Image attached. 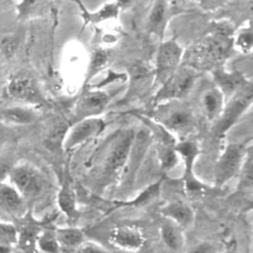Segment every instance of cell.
I'll list each match as a JSON object with an SVG mask.
<instances>
[{
    "mask_svg": "<svg viewBox=\"0 0 253 253\" xmlns=\"http://www.w3.org/2000/svg\"><path fill=\"white\" fill-rule=\"evenodd\" d=\"M164 181V176L157 181L146 186L140 193H138L133 199L128 201H114V208H142L149 204H152L161 194V188Z\"/></svg>",
    "mask_w": 253,
    "mask_h": 253,
    "instance_id": "obj_22",
    "label": "cell"
},
{
    "mask_svg": "<svg viewBox=\"0 0 253 253\" xmlns=\"http://www.w3.org/2000/svg\"><path fill=\"white\" fill-rule=\"evenodd\" d=\"M126 80H128L127 91L123 100L131 101L144 95L154 84V72L145 63L133 62L126 70Z\"/></svg>",
    "mask_w": 253,
    "mask_h": 253,
    "instance_id": "obj_13",
    "label": "cell"
},
{
    "mask_svg": "<svg viewBox=\"0 0 253 253\" xmlns=\"http://www.w3.org/2000/svg\"><path fill=\"white\" fill-rule=\"evenodd\" d=\"M16 243V227L11 224H0V245Z\"/></svg>",
    "mask_w": 253,
    "mask_h": 253,
    "instance_id": "obj_35",
    "label": "cell"
},
{
    "mask_svg": "<svg viewBox=\"0 0 253 253\" xmlns=\"http://www.w3.org/2000/svg\"><path fill=\"white\" fill-rule=\"evenodd\" d=\"M9 183L20 193L25 201L41 197L46 189V179L41 170L34 164L22 161L11 166Z\"/></svg>",
    "mask_w": 253,
    "mask_h": 253,
    "instance_id": "obj_2",
    "label": "cell"
},
{
    "mask_svg": "<svg viewBox=\"0 0 253 253\" xmlns=\"http://www.w3.org/2000/svg\"><path fill=\"white\" fill-rule=\"evenodd\" d=\"M251 150L246 142H230L218 156L213 167V181L216 188H221L236 177Z\"/></svg>",
    "mask_w": 253,
    "mask_h": 253,
    "instance_id": "obj_3",
    "label": "cell"
},
{
    "mask_svg": "<svg viewBox=\"0 0 253 253\" xmlns=\"http://www.w3.org/2000/svg\"><path fill=\"white\" fill-rule=\"evenodd\" d=\"M111 100V93L101 89L86 90L75 104L71 124L83 119L99 117L108 108Z\"/></svg>",
    "mask_w": 253,
    "mask_h": 253,
    "instance_id": "obj_12",
    "label": "cell"
},
{
    "mask_svg": "<svg viewBox=\"0 0 253 253\" xmlns=\"http://www.w3.org/2000/svg\"><path fill=\"white\" fill-rule=\"evenodd\" d=\"M57 241L62 251H75L86 239L84 231L77 226L68 225L54 228Z\"/></svg>",
    "mask_w": 253,
    "mask_h": 253,
    "instance_id": "obj_24",
    "label": "cell"
},
{
    "mask_svg": "<svg viewBox=\"0 0 253 253\" xmlns=\"http://www.w3.org/2000/svg\"><path fill=\"white\" fill-rule=\"evenodd\" d=\"M182 58L183 48L175 40L162 42L155 57L154 84L162 85L180 67Z\"/></svg>",
    "mask_w": 253,
    "mask_h": 253,
    "instance_id": "obj_8",
    "label": "cell"
},
{
    "mask_svg": "<svg viewBox=\"0 0 253 253\" xmlns=\"http://www.w3.org/2000/svg\"><path fill=\"white\" fill-rule=\"evenodd\" d=\"M253 98L252 83H247L238 90L225 103L219 118L214 122V135L216 137L223 136L244 115L251 106Z\"/></svg>",
    "mask_w": 253,
    "mask_h": 253,
    "instance_id": "obj_7",
    "label": "cell"
},
{
    "mask_svg": "<svg viewBox=\"0 0 253 253\" xmlns=\"http://www.w3.org/2000/svg\"><path fill=\"white\" fill-rule=\"evenodd\" d=\"M170 137H164L157 145V157L160 167L165 174L174 169L179 161V155L175 150L176 142H173Z\"/></svg>",
    "mask_w": 253,
    "mask_h": 253,
    "instance_id": "obj_25",
    "label": "cell"
},
{
    "mask_svg": "<svg viewBox=\"0 0 253 253\" xmlns=\"http://www.w3.org/2000/svg\"><path fill=\"white\" fill-rule=\"evenodd\" d=\"M199 77V71L187 66H180L156 92L153 98L155 106L181 100L187 97L193 90Z\"/></svg>",
    "mask_w": 253,
    "mask_h": 253,
    "instance_id": "obj_4",
    "label": "cell"
},
{
    "mask_svg": "<svg viewBox=\"0 0 253 253\" xmlns=\"http://www.w3.org/2000/svg\"><path fill=\"white\" fill-rule=\"evenodd\" d=\"M109 242L121 251L131 253L143 247L145 236L139 227L130 224H123L115 226L110 231Z\"/></svg>",
    "mask_w": 253,
    "mask_h": 253,
    "instance_id": "obj_14",
    "label": "cell"
},
{
    "mask_svg": "<svg viewBox=\"0 0 253 253\" xmlns=\"http://www.w3.org/2000/svg\"><path fill=\"white\" fill-rule=\"evenodd\" d=\"M18 43H19V41L15 37H9V38L3 39L2 44H1V49L3 54L6 57L13 56L16 49L18 48Z\"/></svg>",
    "mask_w": 253,
    "mask_h": 253,
    "instance_id": "obj_37",
    "label": "cell"
},
{
    "mask_svg": "<svg viewBox=\"0 0 253 253\" xmlns=\"http://www.w3.org/2000/svg\"><path fill=\"white\" fill-rule=\"evenodd\" d=\"M36 249H39L42 253H61L54 228L42 227L37 239Z\"/></svg>",
    "mask_w": 253,
    "mask_h": 253,
    "instance_id": "obj_29",
    "label": "cell"
},
{
    "mask_svg": "<svg viewBox=\"0 0 253 253\" xmlns=\"http://www.w3.org/2000/svg\"><path fill=\"white\" fill-rule=\"evenodd\" d=\"M109 61V54L105 49H95L92 51L86 69L84 84L89 83L99 72H101Z\"/></svg>",
    "mask_w": 253,
    "mask_h": 253,
    "instance_id": "obj_28",
    "label": "cell"
},
{
    "mask_svg": "<svg viewBox=\"0 0 253 253\" xmlns=\"http://www.w3.org/2000/svg\"><path fill=\"white\" fill-rule=\"evenodd\" d=\"M185 253H220L218 246L210 240L200 241Z\"/></svg>",
    "mask_w": 253,
    "mask_h": 253,
    "instance_id": "obj_36",
    "label": "cell"
},
{
    "mask_svg": "<svg viewBox=\"0 0 253 253\" xmlns=\"http://www.w3.org/2000/svg\"><path fill=\"white\" fill-rule=\"evenodd\" d=\"M26 201L10 184L0 182V210L6 214L22 217L26 213Z\"/></svg>",
    "mask_w": 253,
    "mask_h": 253,
    "instance_id": "obj_17",
    "label": "cell"
},
{
    "mask_svg": "<svg viewBox=\"0 0 253 253\" xmlns=\"http://www.w3.org/2000/svg\"><path fill=\"white\" fill-rule=\"evenodd\" d=\"M175 150L184 163V172L181 178L184 191L190 197L203 196L207 191V186L195 173V163L201 153L199 145L193 140L184 138L175 143Z\"/></svg>",
    "mask_w": 253,
    "mask_h": 253,
    "instance_id": "obj_5",
    "label": "cell"
},
{
    "mask_svg": "<svg viewBox=\"0 0 253 253\" xmlns=\"http://www.w3.org/2000/svg\"><path fill=\"white\" fill-rule=\"evenodd\" d=\"M200 102L204 116L208 121L214 123L223 110L225 97L216 86L210 87L203 92Z\"/></svg>",
    "mask_w": 253,
    "mask_h": 253,
    "instance_id": "obj_20",
    "label": "cell"
},
{
    "mask_svg": "<svg viewBox=\"0 0 253 253\" xmlns=\"http://www.w3.org/2000/svg\"><path fill=\"white\" fill-rule=\"evenodd\" d=\"M72 253H112L108 248L102 244L90 240H85L75 251Z\"/></svg>",
    "mask_w": 253,
    "mask_h": 253,
    "instance_id": "obj_34",
    "label": "cell"
},
{
    "mask_svg": "<svg viewBox=\"0 0 253 253\" xmlns=\"http://www.w3.org/2000/svg\"><path fill=\"white\" fill-rule=\"evenodd\" d=\"M159 233L163 244L170 251L180 253L184 250L186 245L185 230L175 222L163 217L160 223Z\"/></svg>",
    "mask_w": 253,
    "mask_h": 253,
    "instance_id": "obj_19",
    "label": "cell"
},
{
    "mask_svg": "<svg viewBox=\"0 0 253 253\" xmlns=\"http://www.w3.org/2000/svg\"><path fill=\"white\" fill-rule=\"evenodd\" d=\"M57 207L69 220L75 221L79 217V211L77 207V197L72 184V181L68 175H65L61 186L56 196Z\"/></svg>",
    "mask_w": 253,
    "mask_h": 253,
    "instance_id": "obj_18",
    "label": "cell"
},
{
    "mask_svg": "<svg viewBox=\"0 0 253 253\" xmlns=\"http://www.w3.org/2000/svg\"><path fill=\"white\" fill-rule=\"evenodd\" d=\"M70 124L65 121L55 122L44 137L43 144L51 152H58L63 150V142Z\"/></svg>",
    "mask_w": 253,
    "mask_h": 253,
    "instance_id": "obj_26",
    "label": "cell"
},
{
    "mask_svg": "<svg viewBox=\"0 0 253 253\" xmlns=\"http://www.w3.org/2000/svg\"><path fill=\"white\" fill-rule=\"evenodd\" d=\"M115 3L119 6L120 9H126L132 5L133 0H115Z\"/></svg>",
    "mask_w": 253,
    "mask_h": 253,
    "instance_id": "obj_39",
    "label": "cell"
},
{
    "mask_svg": "<svg viewBox=\"0 0 253 253\" xmlns=\"http://www.w3.org/2000/svg\"><path fill=\"white\" fill-rule=\"evenodd\" d=\"M7 98L31 105L44 104V98L35 79L28 73L18 72L11 76L5 87Z\"/></svg>",
    "mask_w": 253,
    "mask_h": 253,
    "instance_id": "obj_10",
    "label": "cell"
},
{
    "mask_svg": "<svg viewBox=\"0 0 253 253\" xmlns=\"http://www.w3.org/2000/svg\"><path fill=\"white\" fill-rule=\"evenodd\" d=\"M135 132L132 128L122 131L110 146L103 161V171L108 176L120 173L126 166L134 142Z\"/></svg>",
    "mask_w": 253,
    "mask_h": 253,
    "instance_id": "obj_9",
    "label": "cell"
},
{
    "mask_svg": "<svg viewBox=\"0 0 253 253\" xmlns=\"http://www.w3.org/2000/svg\"><path fill=\"white\" fill-rule=\"evenodd\" d=\"M163 217L175 222L184 230L191 228L196 220L194 209L185 201L174 200L163 205L160 209Z\"/></svg>",
    "mask_w": 253,
    "mask_h": 253,
    "instance_id": "obj_16",
    "label": "cell"
},
{
    "mask_svg": "<svg viewBox=\"0 0 253 253\" xmlns=\"http://www.w3.org/2000/svg\"><path fill=\"white\" fill-rule=\"evenodd\" d=\"M212 76L216 87L222 92L225 98L228 96L230 98L238 90L249 83V81L245 80V78L239 72H227L219 67L212 69Z\"/></svg>",
    "mask_w": 253,
    "mask_h": 253,
    "instance_id": "obj_21",
    "label": "cell"
},
{
    "mask_svg": "<svg viewBox=\"0 0 253 253\" xmlns=\"http://www.w3.org/2000/svg\"><path fill=\"white\" fill-rule=\"evenodd\" d=\"M166 104L168 105H158L161 110H157L156 123L170 134L178 135L182 139L186 138L195 126V117L192 110L185 105H171L170 102Z\"/></svg>",
    "mask_w": 253,
    "mask_h": 253,
    "instance_id": "obj_6",
    "label": "cell"
},
{
    "mask_svg": "<svg viewBox=\"0 0 253 253\" xmlns=\"http://www.w3.org/2000/svg\"><path fill=\"white\" fill-rule=\"evenodd\" d=\"M168 22V5L166 0H155L147 16V31L162 39Z\"/></svg>",
    "mask_w": 253,
    "mask_h": 253,
    "instance_id": "obj_23",
    "label": "cell"
},
{
    "mask_svg": "<svg viewBox=\"0 0 253 253\" xmlns=\"http://www.w3.org/2000/svg\"><path fill=\"white\" fill-rule=\"evenodd\" d=\"M20 218L22 221L16 227V244L23 252L33 253L36 250L37 239L42 229L43 223L35 219L28 212Z\"/></svg>",
    "mask_w": 253,
    "mask_h": 253,
    "instance_id": "obj_15",
    "label": "cell"
},
{
    "mask_svg": "<svg viewBox=\"0 0 253 253\" xmlns=\"http://www.w3.org/2000/svg\"><path fill=\"white\" fill-rule=\"evenodd\" d=\"M231 47L232 38L218 30L191 46L185 56V65L197 71L212 70L227 57Z\"/></svg>",
    "mask_w": 253,
    "mask_h": 253,
    "instance_id": "obj_1",
    "label": "cell"
},
{
    "mask_svg": "<svg viewBox=\"0 0 253 253\" xmlns=\"http://www.w3.org/2000/svg\"><path fill=\"white\" fill-rule=\"evenodd\" d=\"M220 253H238V251L235 248V246H230L227 249H225L223 252H220Z\"/></svg>",
    "mask_w": 253,
    "mask_h": 253,
    "instance_id": "obj_40",
    "label": "cell"
},
{
    "mask_svg": "<svg viewBox=\"0 0 253 253\" xmlns=\"http://www.w3.org/2000/svg\"><path fill=\"white\" fill-rule=\"evenodd\" d=\"M44 0H21L17 6L18 17L27 19L38 15L43 8Z\"/></svg>",
    "mask_w": 253,
    "mask_h": 253,
    "instance_id": "obj_33",
    "label": "cell"
},
{
    "mask_svg": "<svg viewBox=\"0 0 253 253\" xmlns=\"http://www.w3.org/2000/svg\"><path fill=\"white\" fill-rule=\"evenodd\" d=\"M239 184L238 188L242 191H251L253 185V176H252V151L250 150L245 157V160L241 166V169L238 173Z\"/></svg>",
    "mask_w": 253,
    "mask_h": 253,
    "instance_id": "obj_32",
    "label": "cell"
},
{
    "mask_svg": "<svg viewBox=\"0 0 253 253\" xmlns=\"http://www.w3.org/2000/svg\"><path fill=\"white\" fill-rule=\"evenodd\" d=\"M205 10H215L221 7L226 0H193Z\"/></svg>",
    "mask_w": 253,
    "mask_h": 253,
    "instance_id": "obj_38",
    "label": "cell"
},
{
    "mask_svg": "<svg viewBox=\"0 0 253 253\" xmlns=\"http://www.w3.org/2000/svg\"><path fill=\"white\" fill-rule=\"evenodd\" d=\"M105 128L106 122L100 117L83 119L71 124L63 142V150L71 151L77 148L101 134Z\"/></svg>",
    "mask_w": 253,
    "mask_h": 253,
    "instance_id": "obj_11",
    "label": "cell"
},
{
    "mask_svg": "<svg viewBox=\"0 0 253 253\" xmlns=\"http://www.w3.org/2000/svg\"><path fill=\"white\" fill-rule=\"evenodd\" d=\"M0 117L10 124L20 126L31 125L38 120V115L34 110L23 106L7 108L0 113Z\"/></svg>",
    "mask_w": 253,
    "mask_h": 253,
    "instance_id": "obj_27",
    "label": "cell"
},
{
    "mask_svg": "<svg viewBox=\"0 0 253 253\" xmlns=\"http://www.w3.org/2000/svg\"><path fill=\"white\" fill-rule=\"evenodd\" d=\"M120 8L119 6L115 3H107L104 6H102L99 10L92 12V13H86L85 14V19L86 22L88 23H93V24H100L102 22L108 21V20H113L117 19L119 13H120Z\"/></svg>",
    "mask_w": 253,
    "mask_h": 253,
    "instance_id": "obj_30",
    "label": "cell"
},
{
    "mask_svg": "<svg viewBox=\"0 0 253 253\" xmlns=\"http://www.w3.org/2000/svg\"><path fill=\"white\" fill-rule=\"evenodd\" d=\"M232 46L243 53H249L253 47V34L251 25L240 30L232 39Z\"/></svg>",
    "mask_w": 253,
    "mask_h": 253,
    "instance_id": "obj_31",
    "label": "cell"
}]
</instances>
